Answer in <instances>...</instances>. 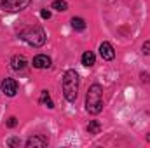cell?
<instances>
[{
  "mask_svg": "<svg viewBox=\"0 0 150 148\" xmlns=\"http://www.w3.org/2000/svg\"><path fill=\"white\" fill-rule=\"evenodd\" d=\"M40 16H42L44 19H49V18H51V12H49L47 9H44V11H40Z\"/></svg>",
  "mask_w": 150,
  "mask_h": 148,
  "instance_id": "obj_16",
  "label": "cell"
},
{
  "mask_svg": "<svg viewBox=\"0 0 150 148\" xmlns=\"http://www.w3.org/2000/svg\"><path fill=\"white\" fill-rule=\"evenodd\" d=\"M26 147L28 148H42V147H47V140L45 138H42V136H32V138H28V141H26Z\"/></svg>",
  "mask_w": 150,
  "mask_h": 148,
  "instance_id": "obj_9",
  "label": "cell"
},
{
  "mask_svg": "<svg viewBox=\"0 0 150 148\" xmlns=\"http://www.w3.org/2000/svg\"><path fill=\"white\" fill-rule=\"evenodd\" d=\"M33 66L38 70H44V68H49L51 66V58L45 56V54H38L33 58Z\"/></svg>",
  "mask_w": 150,
  "mask_h": 148,
  "instance_id": "obj_7",
  "label": "cell"
},
{
  "mask_svg": "<svg viewBox=\"0 0 150 148\" xmlns=\"http://www.w3.org/2000/svg\"><path fill=\"white\" fill-rule=\"evenodd\" d=\"M26 65H28V61H26L25 56H14V58L11 59V66H12V70H25Z\"/></svg>",
  "mask_w": 150,
  "mask_h": 148,
  "instance_id": "obj_8",
  "label": "cell"
},
{
  "mask_svg": "<svg viewBox=\"0 0 150 148\" xmlns=\"http://www.w3.org/2000/svg\"><path fill=\"white\" fill-rule=\"evenodd\" d=\"M9 145H11V147H18V145H19V141H18V140H11V141H9Z\"/></svg>",
  "mask_w": 150,
  "mask_h": 148,
  "instance_id": "obj_18",
  "label": "cell"
},
{
  "mask_svg": "<svg viewBox=\"0 0 150 148\" xmlns=\"http://www.w3.org/2000/svg\"><path fill=\"white\" fill-rule=\"evenodd\" d=\"M2 92L5 96H11V98L16 96V92H18V82L14 78H5L2 82Z\"/></svg>",
  "mask_w": 150,
  "mask_h": 148,
  "instance_id": "obj_5",
  "label": "cell"
},
{
  "mask_svg": "<svg viewBox=\"0 0 150 148\" xmlns=\"http://www.w3.org/2000/svg\"><path fill=\"white\" fill-rule=\"evenodd\" d=\"M79 84H80V78L79 73L75 70H67L63 75V96L67 101L74 103L77 99V94H79Z\"/></svg>",
  "mask_w": 150,
  "mask_h": 148,
  "instance_id": "obj_2",
  "label": "cell"
},
{
  "mask_svg": "<svg viewBox=\"0 0 150 148\" xmlns=\"http://www.w3.org/2000/svg\"><path fill=\"white\" fill-rule=\"evenodd\" d=\"M100 54H101L103 59L112 61L113 58H115V49H113V45L110 42H103V44L100 45Z\"/></svg>",
  "mask_w": 150,
  "mask_h": 148,
  "instance_id": "obj_6",
  "label": "cell"
},
{
  "mask_svg": "<svg viewBox=\"0 0 150 148\" xmlns=\"http://www.w3.org/2000/svg\"><path fill=\"white\" fill-rule=\"evenodd\" d=\"M100 131H101V124L98 120H91L87 125V132L89 134H100Z\"/></svg>",
  "mask_w": 150,
  "mask_h": 148,
  "instance_id": "obj_12",
  "label": "cell"
},
{
  "mask_svg": "<svg viewBox=\"0 0 150 148\" xmlns=\"http://www.w3.org/2000/svg\"><path fill=\"white\" fill-rule=\"evenodd\" d=\"M19 37L23 38L26 44H30L32 47H40V45L45 44V32L40 26H28V28L21 30Z\"/></svg>",
  "mask_w": 150,
  "mask_h": 148,
  "instance_id": "obj_3",
  "label": "cell"
},
{
  "mask_svg": "<svg viewBox=\"0 0 150 148\" xmlns=\"http://www.w3.org/2000/svg\"><path fill=\"white\" fill-rule=\"evenodd\" d=\"M51 7H52L54 11H59V12H65V11L68 9V4H67L65 0H54Z\"/></svg>",
  "mask_w": 150,
  "mask_h": 148,
  "instance_id": "obj_14",
  "label": "cell"
},
{
  "mask_svg": "<svg viewBox=\"0 0 150 148\" xmlns=\"http://www.w3.org/2000/svg\"><path fill=\"white\" fill-rule=\"evenodd\" d=\"M142 80H143V82H149V80H150V78H149V75H145V73H143V75H142Z\"/></svg>",
  "mask_w": 150,
  "mask_h": 148,
  "instance_id": "obj_19",
  "label": "cell"
},
{
  "mask_svg": "<svg viewBox=\"0 0 150 148\" xmlns=\"http://www.w3.org/2000/svg\"><path fill=\"white\" fill-rule=\"evenodd\" d=\"M94 61H96V56H94L91 51H86V52L82 54V65H84V66H93Z\"/></svg>",
  "mask_w": 150,
  "mask_h": 148,
  "instance_id": "obj_10",
  "label": "cell"
},
{
  "mask_svg": "<svg viewBox=\"0 0 150 148\" xmlns=\"http://www.w3.org/2000/svg\"><path fill=\"white\" fill-rule=\"evenodd\" d=\"M32 4V0H0V7L7 12H19L26 9Z\"/></svg>",
  "mask_w": 150,
  "mask_h": 148,
  "instance_id": "obj_4",
  "label": "cell"
},
{
  "mask_svg": "<svg viewBox=\"0 0 150 148\" xmlns=\"http://www.w3.org/2000/svg\"><path fill=\"white\" fill-rule=\"evenodd\" d=\"M16 124H18V118H16V117H11V118L7 120V125H9V127H16Z\"/></svg>",
  "mask_w": 150,
  "mask_h": 148,
  "instance_id": "obj_15",
  "label": "cell"
},
{
  "mask_svg": "<svg viewBox=\"0 0 150 148\" xmlns=\"http://www.w3.org/2000/svg\"><path fill=\"white\" fill-rule=\"evenodd\" d=\"M86 110L91 115H98L103 110V89L100 84H93L86 96Z\"/></svg>",
  "mask_w": 150,
  "mask_h": 148,
  "instance_id": "obj_1",
  "label": "cell"
},
{
  "mask_svg": "<svg viewBox=\"0 0 150 148\" xmlns=\"http://www.w3.org/2000/svg\"><path fill=\"white\" fill-rule=\"evenodd\" d=\"M72 28L77 30V32L86 30V21H84L82 18H72Z\"/></svg>",
  "mask_w": 150,
  "mask_h": 148,
  "instance_id": "obj_13",
  "label": "cell"
},
{
  "mask_svg": "<svg viewBox=\"0 0 150 148\" xmlns=\"http://www.w3.org/2000/svg\"><path fill=\"white\" fill-rule=\"evenodd\" d=\"M40 103L45 105L47 108H54V103H52V99H51V96H49L47 91H42L40 92Z\"/></svg>",
  "mask_w": 150,
  "mask_h": 148,
  "instance_id": "obj_11",
  "label": "cell"
},
{
  "mask_svg": "<svg viewBox=\"0 0 150 148\" xmlns=\"http://www.w3.org/2000/svg\"><path fill=\"white\" fill-rule=\"evenodd\" d=\"M143 52H145V54H149V52H150V42L143 44Z\"/></svg>",
  "mask_w": 150,
  "mask_h": 148,
  "instance_id": "obj_17",
  "label": "cell"
}]
</instances>
